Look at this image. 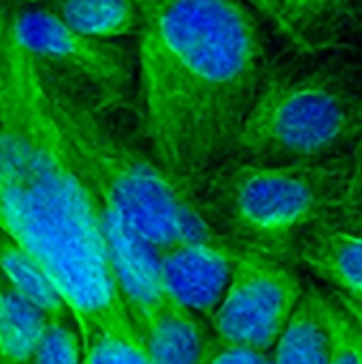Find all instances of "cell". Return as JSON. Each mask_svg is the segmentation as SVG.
<instances>
[{"label": "cell", "instance_id": "cell-1", "mask_svg": "<svg viewBox=\"0 0 362 364\" xmlns=\"http://www.w3.org/2000/svg\"><path fill=\"white\" fill-rule=\"evenodd\" d=\"M0 235L55 284L81 341L141 343L109 239V211L81 175L51 113L38 64L13 41L0 62Z\"/></svg>", "mask_w": 362, "mask_h": 364}, {"label": "cell", "instance_id": "cell-2", "mask_svg": "<svg viewBox=\"0 0 362 364\" xmlns=\"http://www.w3.org/2000/svg\"><path fill=\"white\" fill-rule=\"evenodd\" d=\"M134 2L151 158L194 190L230 160L267 73L260 23L241 0Z\"/></svg>", "mask_w": 362, "mask_h": 364}, {"label": "cell", "instance_id": "cell-3", "mask_svg": "<svg viewBox=\"0 0 362 364\" xmlns=\"http://www.w3.org/2000/svg\"><path fill=\"white\" fill-rule=\"evenodd\" d=\"M41 73L70 154L109 213L158 252L196 241L228 243L209 226L190 186L117 139L75 85L43 68Z\"/></svg>", "mask_w": 362, "mask_h": 364}, {"label": "cell", "instance_id": "cell-4", "mask_svg": "<svg viewBox=\"0 0 362 364\" xmlns=\"http://www.w3.org/2000/svg\"><path fill=\"white\" fill-rule=\"evenodd\" d=\"M361 141L362 68L290 62L267 68L228 162H320L352 156Z\"/></svg>", "mask_w": 362, "mask_h": 364}, {"label": "cell", "instance_id": "cell-5", "mask_svg": "<svg viewBox=\"0 0 362 364\" xmlns=\"http://www.w3.org/2000/svg\"><path fill=\"white\" fill-rule=\"evenodd\" d=\"M350 158L297 164L228 162L194 192L205 220L224 241L292 262L301 237L329 224L346 190Z\"/></svg>", "mask_w": 362, "mask_h": 364}, {"label": "cell", "instance_id": "cell-6", "mask_svg": "<svg viewBox=\"0 0 362 364\" xmlns=\"http://www.w3.org/2000/svg\"><path fill=\"white\" fill-rule=\"evenodd\" d=\"M11 36L43 70L87 87L100 105H119L130 94L134 66L128 51L66 28L43 6H11Z\"/></svg>", "mask_w": 362, "mask_h": 364}, {"label": "cell", "instance_id": "cell-7", "mask_svg": "<svg viewBox=\"0 0 362 364\" xmlns=\"http://www.w3.org/2000/svg\"><path fill=\"white\" fill-rule=\"evenodd\" d=\"M301 294L303 282L292 262L241 250L224 299L211 316L213 333L228 343L269 354Z\"/></svg>", "mask_w": 362, "mask_h": 364}, {"label": "cell", "instance_id": "cell-8", "mask_svg": "<svg viewBox=\"0 0 362 364\" xmlns=\"http://www.w3.org/2000/svg\"><path fill=\"white\" fill-rule=\"evenodd\" d=\"M239 247L230 243H181L160 256V288L177 307L211 318L228 288Z\"/></svg>", "mask_w": 362, "mask_h": 364}, {"label": "cell", "instance_id": "cell-9", "mask_svg": "<svg viewBox=\"0 0 362 364\" xmlns=\"http://www.w3.org/2000/svg\"><path fill=\"white\" fill-rule=\"evenodd\" d=\"M294 260L324 282L329 290L362 307L361 235H350L326 224L314 226L301 237Z\"/></svg>", "mask_w": 362, "mask_h": 364}, {"label": "cell", "instance_id": "cell-10", "mask_svg": "<svg viewBox=\"0 0 362 364\" xmlns=\"http://www.w3.org/2000/svg\"><path fill=\"white\" fill-rule=\"evenodd\" d=\"M139 341L151 364H198L207 337L194 314L166 296L149 305L134 322Z\"/></svg>", "mask_w": 362, "mask_h": 364}, {"label": "cell", "instance_id": "cell-11", "mask_svg": "<svg viewBox=\"0 0 362 364\" xmlns=\"http://www.w3.org/2000/svg\"><path fill=\"white\" fill-rule=\"evenodd\" d=\"M333 346L329 294L314 282L303 294L273 348V364H329Z\"/></svg>", "mask_w": 362, "mask_h": 364}, {"label": "cell", "instance_id": "cell-12", "mask_svg": "<svg viewBox=\"0 0 362 364\" xmlns=\"http://www.w3.org/2000/svg\"><path fill=\"white\" fill-rule=\"evenodd\" d=\"M292 45L316 53L341 38L361 17L362 0H277Z\"/></svg>", "mask_w": 362, "mask_h": 364}, {"label": "cell", "instance_id": "cell-13", "mask_svg": "<svg viewBox=\"0 0 362 364\" xmlns=\"http://www.w3.org/2000/svg\"><path fill=\"white\" fill-rule=\"evenodd\" d=\"M66 28L100 41L141 36L143 13L134 0H43L41 4Z\"/></svg>", "mask_w": 362, "mask_h": 364}, {"label": "cell", "instance_id": "cell-14", "mask_svg": "<svg viewBox=\"0 0 362 364\" xmlns=\"http://www.w3.org/2000/svg\"><path fill=\"white\" fill-rule=\"evenodd\" d=\"M49 318L0 273V364H30Z\"/></svg>", "mask_w": 362, "mask_h": 364}, {"label": "cell", "instance_id": "cell-15", "mask_svg": "<svg viewBox=\"0 0 362 364\" xmlns=\"http://www.w3.org/2000/svg\"><path fill=\"white\" fill-rule=\"evenodd\" d=\"M0 273L2 277L49 320L73 318L68 305L60 296L55 284L45 269L15 241L0 235Z\"/></svg>", "mask_w": 362, "mask_h": 364}, {"label": "cell", "instance_id": "cell-16", "mask_svg": "<svg viewBox=\"0 0 362 364\" xmlns=\"http://www.w3.org/2000/svg\"><path fill=\"white\" fill-rule=\"evenodd\" d=\"M333 346L329 364H362V326L346 301L329 290Z\"/></svg>", "mask_w": 362, "mask_h": 364}, {"label": "cell", "instance_id": "cell-17", "mask_svg": "<svg viewBox=\"0 0 362 364\" xmlns=\"http://www.w3.org/2000/svg\"><path fill=\"white\" fill-rule=\"evenodd\" d=\"M30 364H83L81 337L73 318L47 322Z\"/></svg>", "mask_w": 362, "mask_h": 364}, {"label": "cell", "instance_id": "cell-18", "mask_svg": "<svg viewBox=\"0 0 362 364\" xmlns=\"http://www.w3.org/2000/svg\"><path fill=\"white\" fill-rule=\"evenodd\" d=\"M326 226L362 237V141L352 151L346 190Z\"/></svg>", "mask_w": 362, "mask_h": 364}, {"label": "cell", "instance_id": "cell-19", "mask_svg": "<svg viewBox=\"0 0 362 364\" xmlns=\"http://www.w3.org/2000/svg\"><path fill=\"white\" fill-rule=\"evenodd\" d=\"M83 348V364H151L141 343L124 341L107 333H92Z\"/></svg>", "mask_w": 362, "mask_h": 364}, {"label": "cell", "instance_id": "cell-20", "mask_svg": "<svg viewBox=\"0 0 362 364\" xmlns=\"http://www.w3.org/2000/svg\"><path fill=\"white\" fill-rule=\"evenodd\" d=\"M198 364H273V358L265 352H256L213 337L207 339Z\"/></svg>", "mask_w": 362, "mask_h": 364}, {"label": "cell", "instance_id": "cell-21", "mask_svg": "<svg viewBox=\"0 0 362 364\" xmlns=\"http://www.w3.org/2000/svg\"><path fill=\"white\" fill-rule=\"evenodd\" d=\"M250 2H252V6L258 9L262 15H267V17L277 26V30L292 43V36H290V32H288V28H286V23H284V17H282V13H280L277 0H250Z\"/></svg>", "mask_w": 362, "mask_h": 364}, {"label": "cell", "instance_id": "cell-22", "mask_svg": "<svg viewBox=\"0 0 362 364\" xmlns=\"http://www.w3.org/2000/svg\"><path fill=\"white\" fill-rule=\"evenodd\" d=\"M9 23H11V6L0 4V62L4 55V47L9 41Z\"/></svg>", "mask_w": 362, "mask_h": 364}, {"label": "cell", "instance_id": "cell-23", "mask_svg": "<svg viewBox=\"0 0 362 364\" xmlns=\"http://www.w3.org/2000/svg\"><path fill=\"white\" fill-rule=\"evenodd\" d=\"M339 296H341V294H339ZM341 299L346 301V305L350 307V311H352V314L356 316V320L361 322V326H362V307H358V305H354V303H352V301H348L346 296H341Z\"/></svg>", "mask_w": 362, "mask_h": 364}, {"label": "cell", "instance_id": "cell-24", "mask_svg": "<svg viewBox=\"0 0 362 364\" xmlns=\"http://www.w3.org/2000/svg\"><path fill=\"white\" fill-rule=\"evenodd\" d=\"M21 2H43V0H21Z\"/></svg>", "mask_w": 362, "mask_h": 364}]
</instances>
